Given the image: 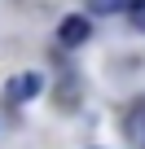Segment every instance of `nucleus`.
Masks as SVG:
<instances>
[{
	"mask_svg": "<svg viewBox=\"0 0 145 149\" xmlns=\"http://www.w3.org/2000/svg\"><path fill=\"white\" fill-rule=\"evenodd\" d=\"M88 9H92L97 18H110V13H123V9H127V0H88Z\"/></svg>",
	"mask_w": 145,
	"mask_h": 149,
	"instance_id": "7ed1b4c3",
	"label": "nucleus"
},
{
	"mask_svg": "<svg viewBox=\"0 0 145 149\" xmlns=\"http://www.w3.org/2000/svg\"><path fill=\"white\" fill-rule=\"evenodd\" d=\"M123 13H127V22H132L136 31H145V0H127Z\"/></svg>",
	"mask_w": 145,
	"mask_h": 149,
	"instance_id": "20e7f679",
	"label": "nucleus"
},
{
	"mask_svg": "<svg viewBox=\"0 0 145 149\" xmlns=\"http://www.w3.org/2000/svg\"><path fill=\"white\" fill-rule=\"evenodd\" d=\"M88 35H92V22H88L84 13H66V18L57 22V44H66V48L88 44Z\"/></svg>",
	"mask_w": 145,
	"mask_h": 149,
	"instance_id": "f257e3e1",
	"label": "nucleus"
},
{
	"mask_svg": "<svg viewBox=\"0 0 145 149\" xmlns=\"http://www.w3.org/2000/svg\"><path fill=\"white\" fill-rule=\"evenodd\" d=\"M44 92V74H35V70H22V74H13L9 79V88H5V97L13 101V105H22V101H35Z\"/></svg>",
	"mask_w": 145,
	"mask_h": 149,
	"instance_id": "f03ea898",
	"label": "nucleus"
}]
</instances>
